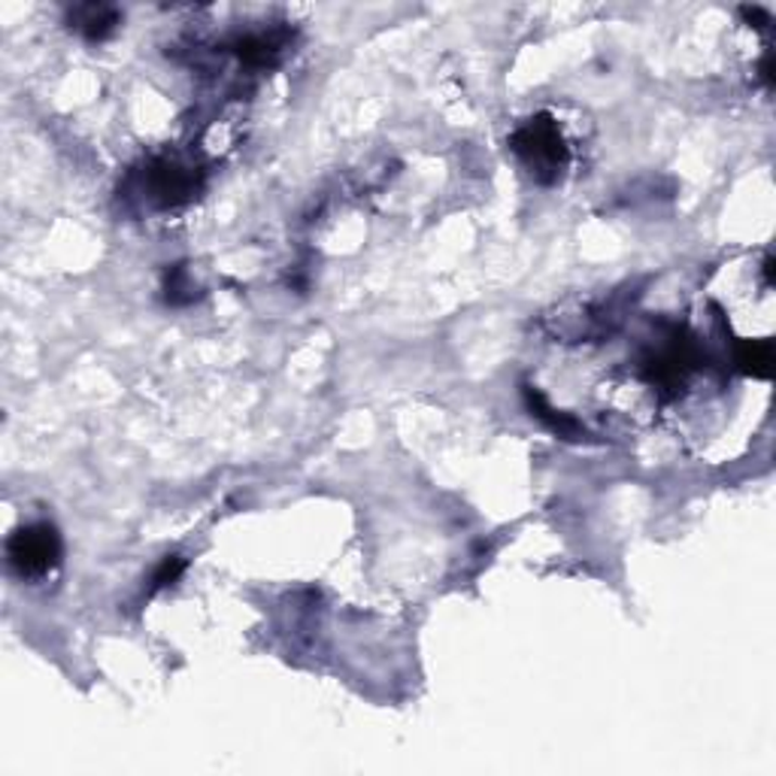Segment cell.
<instances>
[{
	"label": "cell",
	"mask_w": 776,
	"mask_h": 776,
	"mask_svg": "<svg viewBox=\"0 0 776 776\" xmlns=\"http://www.w3.org/2000/svg\"><path fill=\"white\" fill-rule=\"evenodd\" d=\"M509 146L519 155V161L531 170V177L540 182L558 180V173L568 165L565 137L549 116H534V119L525 121L513 134Z\"/></svg>",
	"instance_id": "cell-1"
},
{
	"label": "cell",
	"mask_w": 776,
	"mask_h": 776,
	"mask_svg": "<svg viewBox=\"0 0 776 776\" xmlns=\"http://www.w3.org/2000/svg\"><path fill=\"white\" fill-rule=\"evenodd\" d=\"M7 558L22 580H43L61 565L59 531L46 522L18 528L13 538L7 540Z\"/></svg>",
	"instance_id": "cell-2"
},
{
	"label": "cell",
	"mask_w": 776,
	"mask_h": 776,
	"mask_svg": "<svg viewBox=\"0 0 776 776\" xmlns=\"http://www.w3.org/2000/svg\"><path fill=\"white\" fill-rule=\"evenodd\" d=\"M150 192L158 204H182L197 192V173L192 167L177 165V161H158L152 167Z\"/></svg>",
	"instance_id": "cell-3"
},
{
	"label": "cell",
	"mask_w": 776,
	"mask_h": 776,
	"mask_svg": "<svg viewBox=\"0 0 776 776\" xmlns=\"http://www.w3.org/2000/svg\"><path fill=\"white\" fill-rule=\"evenodd\" d=\"M70 22H74L76 30L86 34L89 40H104V37H109V34L116 30V25H119V13H116L113 7H94V3H91V7L74 10Z\"/></svg>",
	"instance_id": "cell-4"
},
{
	"label": "cell",
	"mask_w": 776,
	"mask_h": 776,
	"mask_svg": "<svg viewBox=\"0 0 776 776\" xmlns=\"http://www.w3.org/2000/svg\"><path fill=\"white\" fill-rule=\"evenodd\" d=\"M737 364L740 371H747L752 376H771L774 367V349L771 344H759V340H747L737 349Z\"/></svg>",
	"instance_id": "cell-5"
},
{
	"label": "cell",
	"mask_w": 776,
	"mask_h": 776,
	"mask_svg": "<svg viewBox=\"0 0 776 776\" xmlns=\"http://www.w3.org/2000/svg\"><path fill=\"white\" fill-rule=\"evenodd\" d=\"M182 570H185V561L182 558H165V565L158 568V573H155V585L161 589V585H170V582H177V577H180Z\"/></svg>",
	"instance_id": "cell-6"
}]
</instances>
